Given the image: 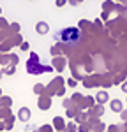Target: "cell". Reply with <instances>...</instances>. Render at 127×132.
<instances>
[{"label": "cell", "mask_w": 127, "mask_h": 132, "mask_svg": "<svg viewBox=\"0 0 127 132\" xmlns=\"http://www.w3.org/2000/svg\"><path fill=\"white\" fill-rule=\"evenodd\" d=\"M78 37H80V32L78 28H64L58 35H57V39H62V41H78Z\"/></svg>", "instance_id": "1"}, {"label": "cell", "mask_w": 127, "mask_h": 132, "mask_svg": "<svg viewBox=\"0 0 127 132\" xmlns=\"http://www.w3.org/2000/svg\"><path fill=\"white\" fill-rule=\"evenodd\" d=\"M111 109L115 113H122L124 111V106H122V101H118V99H115V101H111Z\"/></svg>", "instance_id": "2"}, {"label": "cell", "mask_w": 127, "mask_h": 132, "mask_svg": "<svg viewBox=\"0 0 127 132\" xmlns=\"http://www.w3.org/2000/svg\"><path fill=\"white\" fill-rule=\"evenodd\" d=\"M95 99H97V102H99V104H104V102L109 101V95H108V92H99Z\"/></svg>", "instance_id": "3"}, {"label": "cell", "mask_w": 127, "mask_h": 132, "mask_svg": "<svg viewBox=\"0 0 127 132\" xmlns=\"http://www.w3.org/2000/svg\"><path fill=\"white\" fill-rule=\"evenodd\" d=\"M28 116H30V111H28L27 108H21V109H20V120L27 122V120H28Z\"/></svg>", "instance_id": "4"}, {"label": "cell", "mask_w": 127, "mask_h": 132, "mask_svg": "<svg viewBox=\"0 0 127 132\" xmlns=\"http://www.w3.org/2000/svg\"><path fill=\"white\" fill-rule=\"evenodd\" d=\"M48 30H50V27H48L44 21H39V23H37V32H39V34H46Z\"/></svg>", "instance_id": "5"}, {"label": "cell", "mask_w": 127, "mask_h": 132, "mask_svg": "<svg viewBox=\"0 0 127 132\" xmlns=\"http://www.w3.org/2000/svg\"><path fill=\"white\" fill-rule=\"evenodd\" d=\"M122 118H124V120H127V111H122Z\"/></svg>", "instance_id": "6"}, {"label": "cell", "mask_w": 127, "mask_h": 132, "mask_svg": "<svg viewBox=\"0 0 127 132\" xmlns=\"http://www.w3.org/2000/svg\"><path fill=\"white\" fill-rule=\"evenodd\" d=\"M122 88H124V92H127V83L124 85V86H122Z\"/></svg>", "instance_id": "7"}]
</instances>
